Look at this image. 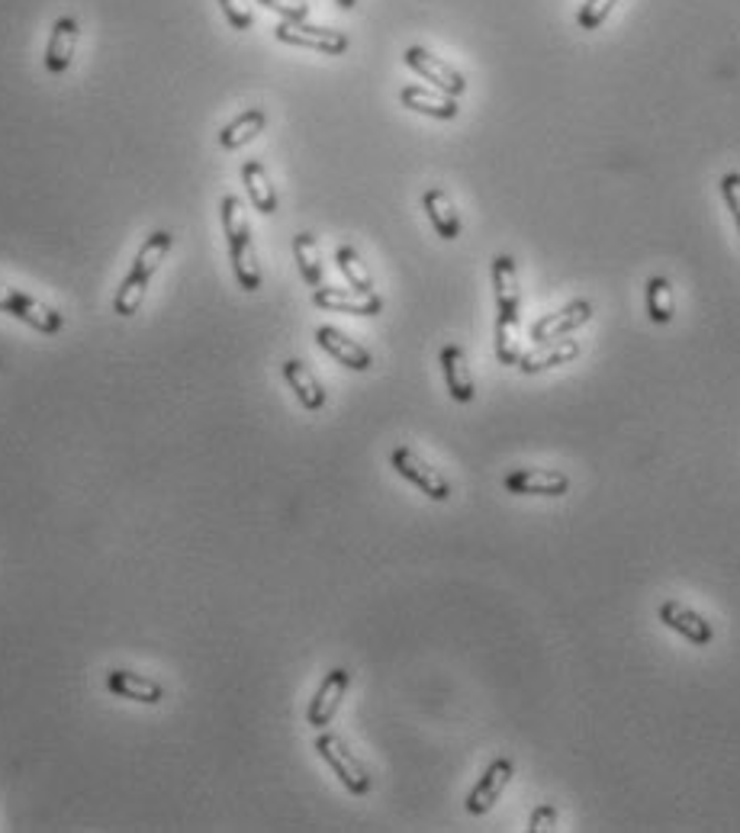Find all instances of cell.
<instances>
[{"label":"cell","instance_id":"1","mask_svg":"<svg viewBox=\"0 0 740 833\" xmlns=\"http://www.w3.org/2000/svg\"><path fill=\"white\" fill-rule=\"evenodd\" d=\"M493 294H496V361L505 367L518 364V319H522V290L512 255L493 258Z\"/></svg>","mask_w":740,"mask_h":833},{"label":"cell","instance_id":"2","mask_svg":"<svg viewBox=\"0 0 740 833\" xmlns=\"http://www.w3.org/2000/svg\"><path fill=\"white\" fill-rule=\"evenodd\" d=\"M171 248H174V233H168V229H158V233H152L142 241V248L135 251V261L130 267V274H126V280L120 284V290L113 297V312L116 316L133 319L135 312H138V306L145 300V290H148L152 277L158 274L162 261L168 258Z\"/></svg>","mask_w":740,"mask_h":833},{"label":"cell","instance_id":"3","mask_svg":"<svg viewBox=\"0 0 740 833\" xmlns=\"http://www.w3.org/2000/svg\"><path fill=\"white\" fill-rule=\"evenodd\" d=\"M219 213H223V233H226L229 261L236 270L238 287L255 294V290H261V267H258V255H255V241H251V226L241 213V200L223 197Z\"/></svg>","mask_w":740,"mask_h":833},{"label":"cell","instance_id":"4","mask_svg":"<svg viewBox=\"0 0 740 833\" xmlns=\"http://www.w3.org/2000/svg\"><path fill=\"white\" fill-rule=\"evenodd\" d=\"M316 753L329 763V769L338 775V782L351 792V795H368L370 792V775L364 763L348 750V743L338 733H319L316 737Z\"/></svg>","mask_w":740,"mask_h":833},{"label":"cell","instance_id":"5","mask_svg":"<svg viewBox=\"0 0 740 833\" xmlns=\"http://www.w3.org/2000/svg\"><path fill=\"white\" fill-rule=\"evenodd\" d=\"M0 312L20 319L23 326H30V329H35V332L42 335H59L65 329V316H62L59 309L33 300V297L20 294V290H13V287H3V284H0Z\"/></svg>","mask_w":740,"mask_h":833},{"label":"cell","instance_id":"6","mask_svg":"<svg viewBox=\"0 0 740 833\" xmlns=\"http://www.w3.org/2000/svg\"><path fill=\"white\" fill-rule=\"evenodd\" d=\"M403 62L405 68H412L422 81H429L435 91L448 94V97H461V94L467 91V78L451 65V62L438 59L429 49H422V45H409L403 52Z\"/></svg>","mask_w":740,"mask_h":833},{"label":"cell","instance_id":"7","mask_svg":"<svg viewBox=\"0 0 740 833\" xmlns=\"http://www.w3.org/2000/svg\"><path fill=\"white\" fill-rule=\"evenodd\" d=\"M274 39L294 49H312L319 55H345L351 39L341 30H329V27H312V23H277Z\"/></svg>","mask_w":740,"mask_h":833},{"label":"cell","instance_id":"8","mask_svg":"<svg viewBox=\"0 0 740 833\" xmlns=\"http://www.w3.org/2000/svg\"><path fill=\"white\" fill-rule=\"evenodd\" d=\"M390 464H393V470L403 476V480H409L419 493H425L429 500H435V502H448L451 500V486H448V480L438 473L429 461H422L409 444H400V448H393V454H390Z\"/></svg>","mask_w":740,"mask_h":833},{"label":"cell","instance_id":"9","mask_svg":"<svg viewBox=\"0 0 740 833\" xmlns=\"http://www.w3.org/2000/svg\"><path fill=\"white\" fill-rule=\"evenodd\" d=\"M505 490L515 496H567L571 493V476L554 467H518L505 476Z\"/></svg>","mask_w":740,"mask_h":833},{"label":"cell","instance_id":"10","mask_svg":"<svg viewBox=\"0 0 740 833\" xmlns=\"http://www.w3.org/2000/svg\"><path fill=\"white\" fill-rule=\"evenodd\" d=\"M348 686H351V672L348 669H332V672H326V679H322V686L316 689V696L309 701V708H306V721L312 724V728H329L332 724V718H336V711L341 708V699H345V692H348Z\"/></svg>","mask_w":740,"mask_h":833},{"label":"cell","instance_id":"11","mask_svg":"<svg viewBox=\"0 0 740 833\" xmlns=\"http://www.w3.org/2000/svg\"><path fill=\"white\" fill-rule=\"evenodd\" d=\"M593 312H596V306L589 300H571L564 309L541 316L538 322L532 326V341L538 344V341H554V338L576 332V329H583L593 319Z\"/></svg>","mask_w":740,"mask_h":833},{"label":"cell","instance_id":"12","mask_svg":"<svg viewBox=\"0 0 740 833\" xmlns=\"http://www.w3.org/2000/svg\"><path fill=\"white\" fill-rule=\"evenodd\" d=\"M312 306L326 312H345V316H380L383 300L377 294H358L345 287H316L312 290Z\"/></svg>","mask_w":740,"mask_h":833},{"label":"cell","instance_id":"13","mask_svg":"<svg viewBox=\"0 0 740 833\" xmlns=\"http://www.w3.org/2000/svg\"><path fill=\"white\" fill-rule=\"evenodd\" d=\"M512 775H515V763L512 760H493L490 767L483 769V775H480V782L471 789V795H467V811H471L473 817H480V814H486L496 801L503 799L505 785L512 782Z\"/></svg>","mask_w":740,"mask_h":833},{"label":"cell","instance_id":"14","mask_svg":"<svg viewBox=\"0 0 740 833\" xmlns=\"http://www.w3.org/2000/svg\"><path fill=\"white\" fill-rule=\"evenodd\" d=\"M78 39H81V27L74 17H59L52 33H49V42H45V55H42V65L49 74H65L71 62H74V52H78Z\"/></svg>","mask_w":740,"mask_h":833},{"label":"cell","instance_id":"15","mask_svg":"<svg viewBox=\"0 0 740 833\" xmlns=\"http://www.w3.org/2000/svg\"><path fill=\"white\" fill-rule=\"evenodd\" d=\"M660 621H664L670 631L682 634V637H686L689 644H696V647H708V644L715 640V628L708 625L696 608H689L686 601H664V605H660Z\"/></svg>","mask_w":740,"mask_h":833},{"label":"cell","instance_id":"16","mask_svg":"<svg viewBox=\"0 0 740 833\" xmlns=\"http://www.w3.org/2000/svg\"><path fill=\"white\" fill-rule=\"evenodd\" d=\"M316 344H319L329 358H336L338 364L348 367V370L364 373V370L373 367V358H370L368 348H361L354 338H348L345 332H338L336 326H319V329H316Z\"/></svg>","mask_w":740,"mask_h":833},{"label":"cell","instance_id":"17","mask_svg":"<svg viewBox=\"0 0 740 833\" xmlns=\"http://www.w3.org/2000/svg\"><path fill=\"white\" fill-rule=\"evenodd\" d=\"M579 341L576 338H554V341H538L532 351H525L522 358H518V370L522 373H541V370H551V367H561V364H571L579 358Z\"/></svg>","mask_w":740,"mask_h":833},{"label":"cell","instance_id":"18","mask_svg":"<svg viewBox=\"0 0 740 833\" xmlns=\"http://www.w3.org/2000/svg\"><path fill=\"white\" fill-rule=\"evenodd\" d=\"M441 373H444V387L451 393L454 402H471L476 397V387H473L471 367H467V354L461 344H444L441 348Z\"/></svg>","mask_w":740,"mask_h":833},{"label":"cell","instance_id":"19","mask_svg":"<svg viewBox=\"0 0 740 833\" xmlns=\"http://www.w3.org/2000/svg\"><path fill=\"white\" fill-rule=\"evenodd\" d=\"M400 103L412 113H422V116H432V120H458L461 106H458V97H448L441 91H429V88H419V84H409L400 91Z\"/></svg>","mask_w":740,"mask_h":833},{"label":"cell","instance_id":"20","mask_svg":"<svg viewBox=\"0 0 740 833\" xmlns=\"http://www.w3.org/2000/svg\"><path fill=\"white\" fill-rule=\"evenodd\" d=\"M422 209H425V216H429L432 229H435L444 241L461 238V216H458V206H454V200L448 197V191H441V187H429V191L422 194Z\"/></svg>","mask_w":740,"mask_h":833},{"label":"cell","instance_id":"21","mask_svg":"<svg viewBox=\"0 0 740 833\" xmlns=\"http://www.w3.org/2000/svg\"><path fill=\"white\" fill-rule=\"evenodd\" d=\"M106 686H110L113 696L138 701V705H158V701L165 699V689L155 679H145L138 672H130V669H113L106 676Z\"/></svg>","mask_w":740,"mask_h":833},{"label":"cell","instance_id":"22","mask_svg":"<svg viewBox=\"0 0 740 833\" xmlns=\"http://www.w3.org/2000/svg\"><path fill=\"white\" fill-rule=\"evenodd\" d=\"M284 380L297 393V400H300L306 412H319L326 405V387L319 383V377L304 361H297V358L284 361Z\"/></svg>","mask_w":740,"mask_h":833},{"label":"cell","instance_id":"23","mask_svg":"<svg viewBox=\"0 0 740 833\" xmlns=\"http://www.w3.org/2000/svg\"><path fill=\"white\" fill-rule=\"evenodd\" d=\"M265 126H268V113L261 106H251V110L238 113L233 123H226L219 130V145L226 152H236V148L248 145L251 138H258V135L265 133Z\"/></svg>","mask_w":740,"mask_h":833},{"label":"cell","instance_id":"24","mask_svg":"<svg viewBox=\"0 0 740 833\" xmlns=\"http://www.w3.org/2000/svg\"><path fill=\"white\" fill-rule=\"evenodd\" d=\"M241 184H245V191H248L251 206H255L261 216H274V213H277V191H274L268 171H265L261 162L248 158V162L241 165Z\"/></svg>","mask_w":740,"mask_h":833},{"label":"cell","instance_id":"25","mask_svg":"<svg viewBox=\"0 0 740 833\" xmlns=\"http://www.w3.org/2000/svg\"><path fill=\"white\" fill-rule=\"evenodd\" d=\"M644 306H647V316L657 322V326H667L674 322L676 316V302H674V284L670 277H650L647 287H644Z\"/></svg>","mask_w":740,"mask_h":833},{"label":"cell","instance_id":"26","mask_svg":"<svg viewBox=\"0 0 740 833\" xmlns=\"http://www.w3.org/2000/svg\"><path fill=\"white\" fill-rule=\"evenodd\" d=\"M294 258H297L300 277H304L306 284H309L312 290L322 287V258H319V241H316V235H294Z\"/></svg>","mask_w":740,"mask_h":833},{"label":"cell","instance_id":"27","mask_svg":"<svg viewBox=\"0 0 740 833\" xmlns=\"http://www.w3.org/2000/svg\"><path fill=\"white\" fill-rule=\"evenodd\" d=\"M336 265H338V270H341V277L348 280V287H351V290H358V294H373V277H370L368 265L361 261L358 248L341 245V248L336 251Z\"/></svg>","mask_w":740,"mask_h":833},{"label":"cell","instance_id":"28","mask_svg":"<svg viewBox=\"0 0 740 833\" xmlns=\"http://www.w3.org/2000/svg\"><path fill=\"white\" fill-rule=\"evenodd\" d=\"M615 3H618V0H586V3L576 10V27H579V30H589V33L599 30L608 20V13L615 10Z\"/></svg>","mask_w":740,"mask_h":833},{"label":"cell","instance_id":"29","mask_svg":"<svg viewBox=\"0 0 740 833\" xmlns=\"http://www.w3.org/2000/svg\"><path fill=\"white\" fill-rule=\"evenodd\" d=\"M261 7H268L270 13H277L284 23H306L309 20V3L304 0H258Z\"/></svg>","mask_w":740,"mask_h":833},{"label":"cell","instance_id":"30","mask_svg":"<svg viewBox=\"0 0 740 833\" xmlns=\"http://www.w3.org/2000/svg\"><path fill=\"white\" fill-rule=\"evenodd\" d=\"M216 3H219L223 17L229 20V27L238 30V33H245V30H251V27H255V17H251L248 3H241V0H216Z\"/></svg>","mask_w":740,"mask_h":833},{"label":"cell","instance_id":"31","mask_svg":"<svg viewBox=\"0 0 740 833\" xmlns=\"http://www.w3.org/2000/svg\"><path fill=\"white\" fill-rule=\"evenodd\" d=\"M718 187H721V197H724V203H728L731 219H734V226H738V235H740V174L738 171L724 174V177L718 181Z\"/></svg>","mask_w":740,"mask_h":833},{"label":"cell","instance_id":"32","mask_svg":"<svg viewBox=\"0 0 740 833\" xmlns=\"http://www.w3.org/2000/svg\"><path fill=\"white\" fill-rule=\"evenodd\" d=\"M557 824H561V811L554 808V804H541L532 811V821H528V831L532 833H551L557 831Z\"/></svg>","mask_w":740,"mask_h":833},{"label":"cell","instance_id":"33","mask_svg":"<svg viewBox=\"0 0 740 833\" xmlns=\"http://www.w3.org/2000/svg\"><path fill=\"white\" fill-rule=\"evenodd\" d=\"M336 3L341 10H354V7H358V0H336Z\"/></svg>","mask_w":740,"mask_h":833}]
</instances>
